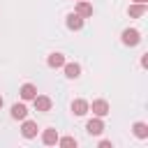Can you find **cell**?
Masks as SVG:
<instances>
[{
	"label": "cell",
	"mask_w": 148,
	"mask_h": 148,
	"mask_svg": "<svg viewBox=\"0 0 148 148\" xmlns=\"http://www.w3.org/2000/svg\"><path fill=\"white\" fill-rule=\"evenodd\" d=\"M21 134H23V139H35V136H37V123H35V120H25V118H23Z\"/></svg>",
	"instance_id": "4"
},
{
	"label": "cell",
	"mask_w": 148,
	"mask_h": 148,
	"mask_svg": "<svg viewBox=\"0 0 148 148\" xmlns=\"http://www.w3.org/2000/svg\"><path fill=\"white\" fill-rule=\"evenodd\" d=\"M86 130H88V134H95V136H99L102 132H104V123H102V118H92V120H88L86 123Z\"/></svg>",
	"instance_id": "3"
},
{
	"label": "cell",
	"mask_w": 148,
	"mask_h": 148,
	"mask_svg": "<svg viewBox=\"0 0 148 148\" xmlns=\"http://www.w3.org/2000/svg\"><path fill=\"white\" fill-rule=\"evenodd\" d=\"M25 116H28L25 104H14V106H12V118H14V120H23Z\"/></svg>",
	"instance_id": "13"
},
{
	"label": "cell",
	"mask_w": 148,
	"mask_h": 148,
	"mask_svg": "<svg viewBox=\"0 0 148 148\" xmlns=\"http://www.w3.org/2000/svg\"><path fill=\"white\" fill-rule=\"evenodd\" d=\"M58 143H60L62 148H74V146H76V139H74V136H62V139L58 136Z\"/></svg>",
	"instance_id": "16"
},
{
	"label": "cell",
	"mask_w": 148,
	"mask_h": 148,
	"mask_svg": "<svg viewBox=\"0 0 148 148\" xmlns=\"http://www.w3.org/2000/svg\"><path fill=\"white\" fill-rule=\"evenodd\" d=\"M90 109H92V113H95L97 118H102V116L109 113V102H106V99H95Z\"/></svg>",
	"instance_id": "8"
},
{
	"label": "cell",
	"mask_w": 148,
	"mask_h": 148,
	"mask_svg": "<svg viewBox=\"0 0 148 148\" xmlns=\"http://www.w3.org/2000/svg\"><path fill=\"white\" fill-rule=\"evenodd\" d=\"M99 148H111V141H99Z\"/></svg>",
	"instance_id": "17"
},
{
	"label": "cell",
	"mask_w": 148,
	"mask_h": 148,
	"mask_svg": "<svg viewBox=\"0 0 148 148\" xmlns=\"http://www.w3.org/2000/svg\"><path fill=\"white\" fill-rule=\"evenodd\" d=\"M127 14H130L132 18H139V16H143V14H146V5H141V2H134V5H130Z\"/></svg>",
	"instance_id": "11"
},
{
	"label": "cell",
	"mask_w": 148,
	"mask_h": 148,
	"mask_svg": "<svg viewBox=\"0 0 148 148\" xmlns=\"http://www.w3.org/2000/svg\"><path fill=\"white\" fill-rule=\"evenodd\" d=\"M134 2H141V5H146V2H148V0H134Z\"/></svg>",
	"instance_id": "18"
},
{
	"label": "cell",
	"mask_w": 148,
	"mask_h": 148,
	"mask_svg": "<svg viewBox=\"0 0 148 148\" xmlns=\"http://www.w3.org/2000/svg\"><path fill=\"white\" fill-rule=\"evenodd\" d=\"M46 62H49V67H53V69H56V67H62V65H65V56H62V53H51Z\"/></svg>",
	"instance_id": "14"
},
{
	"label": "cell",
	"mask_w": 148,
	"mask_h": 148,
	"mask_svg": "<svg viewBox=\"0 0 148 148\" xmlns=\"http://www.w3.org/2000/svg\"><path fill=\"white\" fill-rule=\"evenodd\" d=\"M132 130H134V136H139V139H148V125H146V123H134Z\"/></svg>",
	"instance_id": "15"
},
{
	"label": "cell",
	"mask_w": 148,
	"mask_h": 148,
	"mask_svg": "<svg viewBox=\"0 0 148 148\" xmlns=\"http://www.w3.org/2000/svg\"><path fill=\"white\" fill-rule=\"evenodd\" d=\"M65 23H67L69 30H81L83 28V16H79L76 12H72V14H67V21Z\"/></svg>",
	"instance_id": "6"
},
{
	"label": "cell",
	"mask_w": 148,
	"mask_h": 148,
	"mask_svg": "<svg viewBox=\"0 0 148 148\" xmlns=\"http://www.w3.org/2000/svg\"><path fill=\"white\" fill-rule=\"evenodd\" d=\"M88 111H90V104L86 99H74L72 102V113L74 116H86Z\"/></svg>",
	"instance_id": "7"
},
{
	"label": "cell",
	"mask_w": 148,
	"mask_h": 148,
	"mask_svg": "<svg viewBox=\"0 0 148 148\" xmlns=\"http://www.w3.org/2000/svg\"><path fill=\"white\" fill-rule=\"evenodd\" d=\"M42 143L56 146V143H58V130H56V127H46V130L42 132Z\"/></svg>",
	"instance_id": "5"
},
{
	"label": "cell",
	"mask_w": 148,
	"mask_h": 148,
	"mask_svg": "<svg viewBox=\"0 0 148 148\" xmlns=\"http://www.w3.org/2000/svg\"><path fill=\"white\" fill-rule=\"evenodd\" d=\"M32 102H35V109H37V111H42V113L51 111V106H53L51 97H46V95H35V97H32Z\"/></svg>",
	"instance_id": "2"
},
{
	"label": "cell",
	"mask_w": 148,
	"mask_h": 148,
	"mask_svg": "<svg viewBox=\"0 0 148 148\" xmlns=\"http://www.w3.org/2000/svg\"><path fill=\"white\" fill-rule=\"evenodd\" d=\"M76 2H79V0H76Z\"/></svg>",
	"instance_id": "20"
},
{
	"label": "cell",
	"mask_w": 148,
	"mask_h": 148,
	"mask_svg": "<svg viewBox=\"0 0 148 148\" xmlns=\"http://www.w3.org/2000/svg\"><path fill=\"white\" fill-rule=\"evenodd\" d=\"M139 42H141V32H139L136 28L123 30V44H125V46H136Z\"/></svg>",
	"instance_id": "1"
},
{
	"label": "cell",
	"mask_w": 148,
	"mask_h": 148,
	"mask_svg": "<svg viewBox=\"0 0 148 148\" xmlns=\"http://www.w3.org/2000/svg\"><path fill=\"white\" fill-rule=\"evenodd\" d=\"M62 67H65V76H67V79H79V76H81V65H76V62H65Z\"/></svg>",
	"instance_id": "10"
},
{
	"label": "cell",
	"mask_w": 148,
	"mask_h": 148,
	"mask_svg": "<svg viewBox=\"0 0 148 148\" xmlns=\"http://www.w3.org/2000/svg\"><path fill=\"white\" fill-rule=\"evenodd\" d=\"M35 95H37V88L32 83H23L21 86V99H32Z\"/></svg>",
	"instance_id": "12"
},
{
	"label": "cell",
	"mask_w": 148,
	"mask_h": 148,
	"mask_svg": "<svg viewBox=\"0 0 148 148\" xmlns=\"http://www.w3.org/2000/svg\"><path fill=\"white\" fill-rule=\"evenodd\" d=\"M74 12H76L79 16H83V18H86V16H92V5H90L88 0H79Z\"/></svg>",
	"instance_id": "9"
},
{
	"label": "cell",
	"mask_w": 148,
	"mask_h": 148,
	"mask_svg": "<svg viewBox=\"0 0 148 148\" xmlns=\"http://www.w3.org/2000/svg\"><path fill=\"white\" fill-rule=\"evenodd\" d=\"M0 109H2V97H0Z\"/></svg>",
	"instance_id": "19"
}]
</instances>
